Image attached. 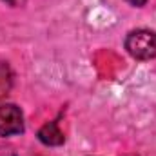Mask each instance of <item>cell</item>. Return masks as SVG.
I'll return each instance as SVG.
<instances>
[{
    "label": "cell",
    "instance_id": "6da1fadb",
    "mask_svg": "<svg viewBox=\"0 0 156 156\" xmlns=\"http://www.w3.org/2000/svg\"><path fill=\"white\" fill-rule=\"evenodd\" d=\"M127 53L136 60H151L156 56V33L149 29L131 31L125 38Z\"/></svg>",
    "mask_w": 156,
    "mask_h": 156
},
{
    "label": "cell",
    "instance_id": "7a4b0ae2",
    "mask_svg": "<svg viewBox=\"0 0 156 156\" xmlns=\"http://www.w3.org/2000/svg\"><path fill=\"white\" fill-rule=\"evenodd\" d=\"M22 133H24L22 111L13 104L0 105V136H15Z\"/></svg>",
    "mask_w": 156,
    "mask_h": 156
},
{
    "label": "cell",
    "instance_id": "3957f363",
    "mask_svg": "<svg viewBox=\"0 0 156 156\" xmlns=\"http://www.w3.org/2000/svg\"><path fill=\"white\" fill-rule=\"evenodd\" d=\"M38 140L44 145L55 147V145H62V144L66 142V136H64V133L58 129V123H56V122H49V123H45V125L38 131Z\"/></svg>",
    "mask_w": 156,
    "mask_h": 156
},
{
    "label": "cell",
    "instance_id": "277c9868",
    "mask_svg": "<svg viewBox=\"0 0 156 156\" xmlns=\"http://www.w3.org/2000/svg\"><path fill=\"white\" fill-rule=\"evenodd\" d=\"M13 87V71L7 62H0V98L7 96Z\"/></svg>",
    "mask_w": 156,
    "mask_h": 156
},
{
    "label": "cell",
    "instance_id": "5b68a950",
    "mask_svg": "<svg viewBox=\"0 0 156 156\" xmlns=\"http://www.w3.org/2000/svg\"><path fill=\"white\" fill-rule=\"evenodd\" d=\"M5 4H9V5H22L26 0H4Z\"/></svg>",
    "mask_w": 156,
    "mask_h": 156
},
{
    "label": "cell",
    "instance_id": "8992f818",
    "mask_svg": "<svg viewBox=\"0 0 156 156\" xmlns=\"http://www.w3.org/2000/svg\"><path fill=\"white\" fill-rule=\"evenodd\" d=\"M129 2H133L134 5H144V4H145L147 0H129Z\"/></svg>",
    "mask_w": 156,
    "mask_h": 156
},
{
    "label": "cell",
    "instance_id": "52a82bcc",
    "mask_svg": "<svg viewBox=\"0 0 156 156\" xmlns=\"http://www.w3.org/2000/svg\"><path fill=\"white\" fill-rule=\"evenodd\" d=\"M2 156H15V154H11V153H7V154H2Z\"/></svg>",
    "mask_w": 156,
    "mask_h": 156
}]
</instances>
